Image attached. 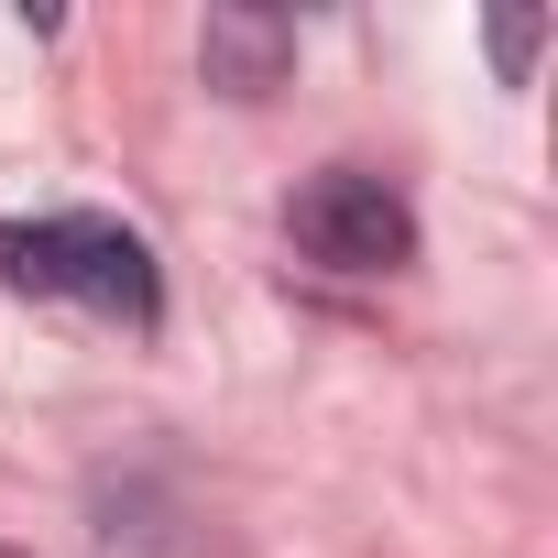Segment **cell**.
<instances>
[{
	"label": "cell",
	"mask_w": 558,
	"mask_h": 558,
	"mask_svg": "<svg viewBox=\"0 0 558 558\" xmlns=\"http://www.w3.org/2000/svg\"><path fill=\"white\" fill-rule=\"evenodd\" d=\"M0 558H23V547H0Z\"/></svg>",
	"instance_id": "obj_5"
},
{
	"label": "cell",
	"mask_w": 558,
	"mask_h": 558,
	"mask_svg": "<svg viewBox=\"0 0 558 558\" xmlns=\"http://www.w3.org/2000/svg\"><path fill=\"white\" fill-rule=\"evenodd\" d=\"M286 241H296L307 263H329V274H405V263H416V208H405L395 175L329 165V175H307V186L286 197Z\"/></svg>",
	"instance_id": "obj_2"
},
{
	"label": "cell",
	"mask_w": 558,
	"mask_h": 558,
	"mask_svg": "<svg viewBox=\"0 0 558 558\" xmlns=\"http://www.w3.org/2000/svg\"><path fill=\"white\" fill-rule=\"evenodd\" d=\"M197 66H208V88L263 99V88H286V66H296V23L252 12V0H219V12L197 23Z\"/></svg>",
	"instance_id": "obj_3"
},
{
	"label": "cell",
	"mask_w": 558,
	"mask_h": 558,
	"mask_svg": "<svg viewBox=\"0 0 558 558\" xmlns=\"http://www.w3.org/2000/svg\"><path fill=\"white\" fill-rule=\"evenodd\" d=\"M0 296H45V307H88L110 329H154L165 318V263L132 219H99V208L0 219Z\"/></svg>",
	"instance_id": "obj_1"
},
{
	"label": "cell",
	"mask_w": 558,
	"mask_h": 558,
	"mask_svg": "<svg viewBox=\"0 0 558 558\" xmlns=\"http://www.w3.org/2000/svg\"><path fill=\"white\" fill-rule=\"evenodd\" d=\"M536 45H547V23H536V12H493V66H504V77H525V66H536Z\"/></svg>",
	"instance_id": "obj_4"
}]
</instances>
